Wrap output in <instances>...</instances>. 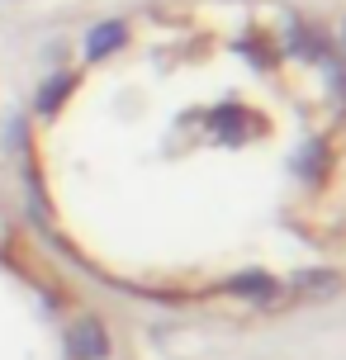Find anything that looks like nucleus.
I'll list each match as a JSON object with an SVG mask.
<instances>
[{"mask_svg":"<svg viewBox=\"0 0 346 360\" xmlns=\"http://www.w3.org/2000/svg\"><path fill=\"white\" fill-rule=\"evenodd\" d=\"M337 48H342V72H346V34H337Z\"/></svg>","mask_w":346,"mask_h":360,"instance_id":"3","label":"nucleus"},{"mask_svg":"<svg viewBox=\"0 0 346 360\" xmlns=\"http://www.w3.org/2000/svg\"><path fill=\"white\" fill-rule=\"evenodd\" d=\"M0 360H138L119 299L57 252L19 199L0 195Z\"/></svg>","mask_w":346,"mask_h":360,"instance_id":"2","label":"nucleus"},{"mask_svg":"<svg viewBox=\"0 0 346 360\" xmlns=\"http://www.w3.org/2000/svg\"><path fill=\"white\" fill-rule=\"evenodd\" d=\"M19 190L110 299L275 318L346 285V72L299 0H128L24 95Z\"/></svg>","mask_w":346,"mask_h":360,"instance_id":"1","label":"nucleus"}]
</instances>
